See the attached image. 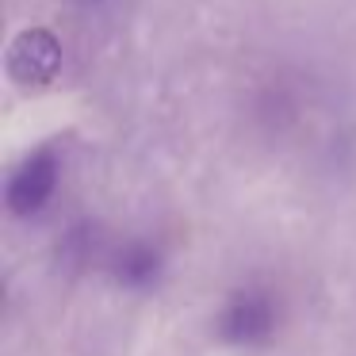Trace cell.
Wrapping results in <instances>:
<instances>
[{"mask_svg":"<svg viewBox=\"0 0 356 356\" xmlns=\"http://www.w3.org/2000/svg\"><path fill=\"white\" fill-rule=\"evenodd\" d=\"M62 70V42L47 27H27L8 47V77L19 88H42Z\"/></svg>","mask_w":356,"mask_h":356,"instance_id":"3957f363","label":"cell"},{"mask_svg":"<svg viewBox=\"0 0 356 356\" xmlns=\"http://www.w3.org/2000/svg\"><path fill=\"white\" fill-rule=\"evenodd\" d=\"M280 310L264 287H241L218 310V337L230 341V345H264V341L276 333Z\"/></svg>","mask_w":356,"mask_h":356,"instance_id":"6da1fadb","label":"cell"},{"mask_svg":"<svg viewBox=\"0 0 356 356\" xmlns=\"http://www.w3.org/2000/svg\"><path fill=\"white\" fill-rule=\"evenodd\" d=\"M161 272H165V257H161V249L149 245V241H127V245L111 257V276L123 287H131V291L154 287L157 280H161Z\"/></svg>","mask_w":356,"mask_h":356,"instance_id":"277c9868","label":"cell"},{"mask_svg":"<svg viewBox=\"0 0 356 356\" xmlns=\"http://www.w3.org/2000/svg\"><path fill=\"white\" fill-rule=\"evenodd\" d=\"M58 180H62V161H58V154L50 146H42L12 169L8 188H4V203H8V211L16 218H31L54 200Z\"/></svg>","mask_w":356,"mask_h":356,"instance_id":"7a4b0ae2","label":"cell"}]
</instances>
